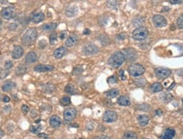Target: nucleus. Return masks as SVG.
I'll return each instance as SVG.
<instances>
[{
	"label": "nucleus",
	"instance_id": "9",
	"mask_svg": "<svg viewBox=\"0 0 183 139\" xmlns=\"http://www.w3.org/2000/svg\"><path fill=\"white\" fill-rule=\"evenodd\" d=\"M98 52H99V48L94 44H87V45H85L84 48H83V53L86 55L96 54Z\"/></svg>",
	"mask_w": 183,
	"mask_h": 139
},
{
	"label": "nucleus",
	"instance_id": "13",
	"mask_svg": "<svg viewBox=\"0 0 183 139\" xmlns=\"http://www.w3.org/2000/svg\"><path fill=\"white\" fill-rule=\"evenodd\" d=\"M54 66L49 65H37L34 67V70L37 72H48L54 70Z\"/></svg>",
	"mask_w": 183,
	"mask_h": 139
},
{
	"label": "nucleus",
	"instance_id": "48",
	"mask_svg": "<svg viewBox=\"0 0 183 139\" xmlns=\"http://www.w3.org/2000/svg\"><path fill=\"white\" fill-rule=\"evenodd\" d=\"M3 100H4V103H8V102H9V98L8 97V96H4V99H3Z\"/></svg>",
	"mask_w": 183,
	"mask_h": 139
},
{
	"label": "nucleus",
	"instance_id": "39",
	"mask_svg": "<svg viewBox=\"0 0 183 139\" xmlns=\"http://www.w3.org/2000/svg\"><path fill=\"white\" fill-rule=\"evenodd\" d=\"M107 81H108V82H109L110 84H115V83H117V81H118L117 78H116L115 77H114V76L113 77H109Z\"/></svg>",
	"mask_w": 183,
	"mask_h": 139
},
{
	"label": "nucleus",
	"instance_id": "18",
	"mask_svg": "<svg viewBox=\"0 0 183 139\" xmlns=\"http://www.w3.org/2000/svg\"><path fill=\"white\" fill-rule=\"evenodd\" d=\"M77 42H78V37L75 34H72L67 38L65 42V46L66 47H72L77 43Z\"/></svg>",
	"mask_w": 183,
	"mask_h": 139
},
{
	"label": "nucleus",
	"instance_id": "8",
	"mask_svg": "<svg viewBox=\"0 0 183 139\" xmlns=\"http://www.w3.org/2000/svg\"><path fill=\"white\" fill-rule=\"evenodd\" d=\"M171 74V70L167 69V68H163V67H159L155 69V75L157 76L160 79H165L168 77L170 76Z\"/></svg>",
	"mask_w": 183,
	"mask_h": 139
},
{
	"label": "nucleus",
	"instance_id": "11",
	"mask_svg": "<svg viewBox=\"0 0 183 139\" xmlns=\"http://www.w3.org/2000/svg\"><path fill=\"white\" fill-rule=\"evenodd\" d=\"M123 54L125 55V59H128V60H133L136 58V52L134 48H125L123 50Z\"/></svg>",
	"mask_w": 183,
	"mask_h": 139
},
{
	"label": "nucleus",
	"instance_id": "3",
	"mask_svg": "<svg viewBox=\"0 0 183 139\" xmlns=\"http://www.w3.org/2000/svg\"><path fill=\"white\" fill-rule=\"evenodd\" d=\"M148 36V30L145 26H139L132 32V37L136 41H143Z\"/></svg>",
	"mask_w": 183,
	"mask_h": 139
},
{
	"label": "nucleus",
	"instance_id": "31",
	"mask_svg": "<svg viewBox=\"0 0 183 139\" xmlns=\"http://www.w3.org/2000/svg\"><path fill=\"white\" fill-rule=\"evenodd\" d=\"M160 97H161L162 100L165 103L170 102V101L173 99V96L171 95L170 93H169V92H165V93H163Z\"/></svg>",
	"mask_w": 183,
	"mask_h": 139
},
{
	"label": "nucleus",
	"instance_id": "6",
	"mask_svg": "<svg viewBox=\"0 0 183 139\" xmlns=\"http://www.w3.org/2000/svg\"><path fill=\"white\" fill-rule=\"evenodd\" d=\"M117 117L118 115L116 112L112 111V110H107L106 112L103 114V120L104 122L110 123V122H114V121H116Z\"/></svg>",
	"mask_w": 183,
	"mask_h": 139
},
{
	"label": "nucleus",
	"instance_id": "30",
	"mask_svg": "<svg viewBox=\"0 0 183 139\" xmlns=\"http://www.w3.org/2000/svg\"><path fill=\"white\" fill-rule=\"evenodd\" d=\"M107 7L111 9H116L118 7L117 0H107Z\"/></svg>",
	"mask_w": 183,
	"mask_h": 139
},
{
	"label": "nucleus",
	"instance_id": "54",
	"mask_svg": "<svg viewBox=\"0 0 183 139\" xmlns=\"http://www.w3.org/2000/svg\"><path fill=\"white\" fill-rule=\"evenodd\" d=\"M1 28H2V21H0V30H1Z\"/></svg>",
	"mask_w": 183,
	"mask_h": 139
},
{
	"label": "nucleus",
	"instance_id": "53",
	"mask_svg": "<svg viewBox=\"0 0 183 139\" xmlns=\"http://www.w3.org/2000/svg\"><path fill=\"white\" fill-rule=\"evenodd\" d=\"M89 33H90V31L88 29H86L84 31V34H89Z\"/></svg>",
	"mask_w": 183,
	"mask_h": 139
},
{
	"label": "nucleus",
	"instance_id": "26",
	"mask_svg": "<svg viewBox=\"0 0 183 139\" xmlns=\"http://www.w3.org/2000/svg\"><path fill=\"white\" fill-rule=\"evenodd\" d=\"M26 66H24V65H20V66H17V68L15 70V73L16 75H18V76H21V75H24V74L26 72Z\"/></svg>",
	"mask_w": 183,
	"mask_h": 139
},
{
	"label": "nucleus",
	"instance_id": "1",
	"mask_svg": "<svg viewBox=\"0 0 183 139\" xmlns=\"http://www.w3.org/2000/svg\"><path fill=\"white\" fill-rule=\"evenodd\" d=\"M125 58L123 53L121 51H117L114 53L109 59V65L112 66L113 68H119L120 66L123 65Z\"/></svg>",
	"mask_w": 183,
	"mask_h": 139
},
{
	"label": "nucleus",
	"instance_id": "10",
	"mask_svg": "<svg viewBox=\"0 0 183 139\" xmlns=\"http://www.w3.org/2000/svg\"><path fill=\"white\" fill-rule=\"evenodd\" d=\"M77 115V111L73 108H69L66 109L64 112V119L65 122H70L73 120Z\"/></svg>",
	"mask_w": 183,
	"mask_h": 139
},
{
	"label": "nucleus",
	"instance_id": "20",
	"mask_svg": "<svg viewBox=\"0 0 183 139\" xmlns=\"http://www.w3.org/2000/svg\"><path fill=\"white\" fill-rule=\"evenodd\" d=\"M137 120H138V123L141 126H146L149 121V117L147 115H138Z\"/></svg>",
	"mask_w": 183,
	"mask_h": 139
},
{
	"label": "nucleus",
	"instance_id": "46",
	"mask_svg": "<svg viewBox=\"0 0 183 139\" xmlns=\"http://www.w3.org/2000/svg\"><path fill=\"white\" fill-rule=\"evenodd\" d=\"M120 77H121V80H122V81L125 80V76L124 70H123L120 71Z\"/></svg>",
	"mask_w": 183,
	"mask_h": 139
},
{
	"label": "nucleus",
	"instance_id": "15",
	"mask_svg": "<svg viewBox=\"0 0 183 139\" xmlns=\"http://www.w3.org/2000/svg\"><path fill=\"white\" fill-rule=\"evenodd\" d=\"M67 54V49L65 47H59L57 49H55L54 52V56L56 59H61Z\"/></svg>",
	"mask_w": 183,
	"mask_h": 139
},
{
	"label": "nucleus",
	"instance_id": "37",
	"mask_svg": "<svg viewBox=\"0 0 183 139\" xmlns=\"http://www.w3.org/2000/svg\"><path fill=\"white\" fill-rule=\"evenodd\" d=\"M82 71H83V69H82L81 66H76V67L74 68L73 71H72V74H73V75H79V74H81Z\"/></svg>",
	"mask_w": 183,
	"mask_h": 139
},
{
	"label": "nucleus",
	"instance_id": "55",
	"mask_svg": "<svg viewBox=\"0 0 183 139\" xmlns=\"http://www.w3.org/2000/svg\"><path fill=\"white\" fill-rule=\"evenodd\" d=\"M181 102H182V105H183V99H182V100H181Z\"/></svg>",
	"mask_w": 183,
	"mask_h": 139
},
{
	"label": "nucleus",
	"instance_id": "7",
	"mask_svg": "<svg viewBox=\"0 0 183 139\" xmlns=\"http://www.w3.org/2000/svg\"><path fill=\"white\" fill-rule=\"evenodd\" d=\"M153 22H154V26H156V27H159V28L164 27V26H165L167 25V20H166L164 16L159 15H154V17H153Z\"/></svg>",
	"mask_w": 183,
	"mask_h": 139
},
{
	"label": "nucleus",
	"instance_id": "49",
	"mask_svg": "<svg viewBox=\"0 0 183 139\" xmlns=\"http://www.w3.org/2000/svg\"><path fill=\"white\" fill-rule=\"evenodd\" d=\"M16 27H17V26L15 25V24H11V25H9V29L10 30H15L16 29Z\"/></svg>",
	"mask_w": 183,
	"mask_h": 139
},
{
	"label": "nucleus",
	"instance_id": "43",
	"mask_svg": "<svg viewBox=\"0 0 183 139\" xmlns=\"http://www.w3.org/2000/svg\"><path fill=\"white\" fill-rule=\"evenodd\" d=\"M21 110L24 114L28 113V111H29V107L27 106V105H23V106L21 107Z\"/></svg>",
	"mask_w": 183,
	"mask_h": 139
},
{
	"label": "nucleus",
	"instance_id": "2",
	"mask_svg": "<svg viewBox=\"0 0 183 139\" xmlns=\"http://www.w3.org/2000/svg\"><path fill=\"white\" fill-rule=\"evenodd\" d=\"M37 32L35 28H29L26 30L25 33L23 34L21 38L22 43L24 45H32V44L37 40Z\"/></svg>",
	"mask_w": 183,
	"mask_h": 139
},
{
	"label": "nucleus",
	"instance_id": "52",
	"mask_svg": "<svg viewBox=\"0 0 183 139\" xmlns=\"http://www.w3.org/2000/svg\"><path fill=\"white\" fill-rule=\"evenodd\" d=\"M4 135V132H3L2 130H0V137H2Z\"/></svg>",
	"mask_w": 183,
	"mask_h": 139
},
{
	"label": "nucleus",
	"instance_id": "16",
	"mask_svg": "<svg viewBox=\"0 0 183 139\" xmlns=\"http://www.w3.org/2000/svg\"><path fill=\"white\" fill-rule=\"evenodd\" d=\"M37 59V55L35 52H29L26 56V59H25V62L27 65L30 64H32V63L36 62Z\"/></svg>",
	"mask_w": 183,
	"mask_h": 139
},
{
	"label": "nucleus",
	"instance_id": "51",
	"mask_svg": "<svg viewBox=\"0 0 183 139\" xmlns=\"http://www.w3.org/2000/svg\"><path fill=\"white\" fill-rule=\"evenodd\" d=\"M156 114H158V115H162V111H161V110H156Z\"/></svg>",
	"mask_w": 183,
	"mask_h": 139
},
{
	"label": "nucleus",
	"instance_id": "4",
	"mask_svg": "<svg viewBox=\"0 0 183 139\" xmlns=\"http://www.w3.org/2000/svg\"><path fill=\"white\" fill-rule=\"evenodd\" d=\"M145 71V69L143 66H141L139 64H132L128 67L129 74L133 77H140L142 76Z\"/></svg>",
	"mask_w": 183,
	"mask_h": 139
},
{
	"label": "nucleus",
	"instance_id": "56",
	"mask_svg": "<svg viewBox=\"0 0 183 139\" xmlns=\"http://www.w3.org/2000/svg\"><path fill=\"white\" fill-rule=\"evenodd\" d=\"M0 98H1V94H0Z\"/></svg>",
	"mask_w": 183,
	"mask_h": 139
},
{
	"label": "nucleus",
	"instance_id": "29",
	"mask_svg": "<svg viewBox=\"0 0 183 139\" xmlns=\"http://www.w3.org/2000/svg\"><path fill=\"white\" fill-rule=\"evenodd\" d=\"M106 95L107 97H109L110 99L115 98V97H117L119 95V90L116 89V88H113V89H111L109 92H107Z\"/></svg>",
	"mask_w": 183,
	"mask_h": 139
},
{
	"label": "nucleus",
	"instance_id": "27",
	"mask_svg": "<svg viewBox=\"0 0 183 139\" xmlns=\"http://www.w3.org/2000/svg\"><path fill=\"white\" fill-rule=\"evenodd\" d=\"M163 90V86L159 82H155L151 86V91L153 92H159Z\"/></svg>",
	"mask_w": 183,
	"mask_h": 139
},
{
	"label": "nucleus",
	"instance_id": "44",
	"mask_svg": "<svg viewBox=\"0 0 183 139\" xmlns=\"http://www.w3.org/2000/svg\"><path fill=\"white\" fill-rule=\"evenodd\" d=\"M183 2V0H170V3L171 4H180Z\"/></svg>",
	"mask_w": 183,
	"mask_h": 139
},
{
	"label": "nucleus",
	"instance_id": "42",
	"mask_svg": "<svg viewBox=\"0 0 183 139\" xmlns=\"http://www.w3.org/2000/svg\"><path fill=\"white\" fill-rule=\"evenodd\" d=\"M46 46H47V42L45 40H41L39 44H38V47H39L41 49H43Z\"/></svg>",
	"mask_w": 183,
	"mask_h": 139
},
{
	"label": "nucleus",
	"instance_id": "21",
	"mask_svg": "<svg viewBox=\"0 0 183 139\" xmlns=\"http://www.w3.org/2000/svg\"><path fill=\"white\" fill-rule=\"evenodd\" d=\"M77 13H78V9L76 6H71L65 10V15L68 17H74L77 15Z\"/></svg>",
	"mask_w": 183,
	"mask_h": 139
},
{
	"label": "nucleus",
	"instance_id": "23",
	"mask_svg": "<svg viewBox=\"0 0 183 139\" xmlns=\"http://www.w3.org/2000/svg\"><path fill=\"white\" fill-rule=\"evenodd\" d=\"M43 90L46 93H51L55 90V86L51 83H47L43 86Z\"/></svg>",
	"mask_w": 183,
	"mask_h": 139
},
{
	"label": "nucleus",
	"instance_id": "57",
	"mask_svg": "<svg viewBox=\"0 0 183 139\" xmlns=\"http://www.w3.org/2000/svg\"><path fill=\"white\" fill-rule=\"evenodd\" d=\"M80 139H83V138H80Z\"/></svg>",
	"mask_w": 183,
	"mask_h": 139
},
{
	"label": "nucleus",
	"instance_id": "41",
	"mask_svg": "<svg viewBox=\"0 0 183 139\" xmlns=\"http://www.w3.org/2000/svg\"><path fill=\"white\" fill-rule=\"evenodd\" d=\"M13 67V62L12 61H10V60H8V61H6L5 62V64H4V68L6 70H9L11 69Z\"/></svg>",
	"mask_w": 183,
	"mask_h": 139
},
{
	"label": "nucleus",
	"instance_id": "35",
	"mask_svg": "<svg viewBox=\"0 0 183 139\" xmlns=\"http://www.w3.org/2000/svg\"><path fill=\"white\" fill-rule=\"evenodd\" d=\"M176 26L179 29H183V13L176 20Z\"/></svg>",
	"mask_w": 183,
	"mask_h": 139
},
{
	"label": "nucleus",
	"instance_id": "47",
	"mask_svg": "<svg viewBox=\"0 0 183 139\" xmlns=\"http://www.w3.org/2000/svg\"><path fill=\"white\" fill-rule=\"evenodd\" d=\"M38 137L43 139H48V135H46V134H44V133H39V134H38Z\"/></svg>",
	"mask_w": 183,
	"mask_h": 139
},
{
	"label": "nucleus",
	"instance_id": "50",
	"mask_svg": "<svg viewBox=\"0 0 183 139\" xmlns=\"http://www.w3.org/2000/svg\"><path fill=\"white\" fill-rule=\"evenodd\" d=\"M100 139H110L108 136H102L101 137H100Z\"/></svg>",
	"mask_w": 183,
	"mask_h": 139
},
{
	"label": "nucleus",
	"instance_id": "22",
	"mask_svg": "<svg viewBox=\"0 0 183 139\" xmlns=\"http://www.w3.org/2000/svg\"><path fill=\"white\" fill-rule=\"evenodd\" d=\"M45 18V15H44L43 13H42V12H38L37 14H35V15H33L32 17V22L34 23H39V22L43 21Z\"/></svg>",
	"mask_w": 183,
	"mask_h": 139
},
{
	"label": "nucleus",
	"instance_id": "32",
	"mask_svg": "<svg viewBox=\"0 0 183 139\" xmlns=\"http://www.w3.org/2000/svg\"><path fill=\"white\" fill-rule=\"evenodd\" d=\"M65 91L66 93H68V94H74V93L76 92V88H75V87H74L73 85L69 84L65 87Z\"/></svg>",
	"mask_w": 183,
	"mask_h": 139
},
{
	"label": "nucleus",
	"instance_id": "33",
	"mask_svg": "<svg viewBox=\"0 0 183 139\" xmlns=\"http://www.w3.org/2000/svg\"><path fill=\"white\" fill-rule=\"evenodd\" d=\"M70 99L69 97H63L62 99H60V104L63 106H67L70 104Z\"/></svg>",
	"mask_w": 183,
	"mask_h": 139
},
{
	"label": "nucleus",
	"instance_id": "28",
	"mask_svg": "<svg viewBox=\"0 0 183 139\" xmlns=\"http://www.w3.org/2000/svg\"><path fill=\"white\" fill-rule=\"evenodd\" d=\"M122 139H137V135L133 132H125Z\"/></svg>",
	"mask_w": 183,
	"mask_h": 139
},
{
	"label": "nucleus",
	"instance_id": "40",
	"mask_svg": "<svg viewBox=\"0 0 183 139\" xmlns=\"http://www.w3.org/2000/svg\"><path fill=\"white\" fill-rule=\"evenodd\" d=\"M41 129H42V127H41L40 126H33L31 127V132H32V133H37V132H38L39 131H41Z\"/></svg>",
	"mask_w": 183,
	"mask_h": 139
},
{
	"label": "nucleus",
	"instance_id": "14",
	"mask_svg": "<svg viewBox=\"0 0 183 139\" xmlns=\"http://www.w3.org/2000/svg\"><path fill=\"white\" fill-rule=\"evenodd\" d=\"M176 135V131L173 128H167L160 137L161 139H173Z\"/></svg>",
	"mask_w": 183,
	"mask_h": 139
},
{
	"label": "nucleus",
	"instance_id": "25",
	"mask_svg": "<svg viewBox=\"0 0 183 139\" xmlns=\"http://www.w3.org/2000/svg\"><path fill=\"white\" fill-rule=\"evenodd\" d=\"M56 26L57 25L55 23H48L42 26V29L45 32H50V31H54L56 28Z\"/></svg>",
	"mask_w": 183,
	"mask_h": 139
},
{
	"label": "nucleus",
	"instance_id": "38",
	"mask_svg": "<svg viewBox=\"0 0 183 139\" xmlns=\"http://www.w3.org/2000/svg\"><path fill=\"white\" fill-rule=\"evenodd\" d=\"M9 74V70H3L0 69V79H3L4 77H6Z\"/></svg>",
	"mask_w": 183,
	"mask_h": 139
},
{
	"label": "nucleus",
	"instance_id": "17",
	"mask_svg": "<svg viewBox=\"0 0 183 139\" xmlns=\"http://www.w3.org/2000/svg\"><path fill=\"white\" fill-rule=\"evenodd\" d=\"M49 124H50V126L53 127V128H58L61 125V120L59 116L57 115H54L50 118L49 120Z\"/></svg>",
	"mask_w": 183,
	"mask_h": 139
},
{
	"label": "nucleus",
	"instance_id": "24",
	"mask_svg": "<svg viewBox=\"0 0 183 139\" xmlns=\"http://www.w3.org/2000/svg\"><path fill=\"white\" fill-rule=\"evenodd\" d=\"M15 87V84L13 81H6L4 85H3V90L4 92H9L10 90H12L13 88Z\"/></svg>",
	"mask_w": 183,
	"mask_h": 139
},
{
	"label": "nucleus",
	"instance_id": "45",
	"mask_svg": "<svg viewBox=\"0 0 183 139\" xmlns=\"http://www.w3.org/2000/svg\"><path fill=\"white\" fill-rule=\"evenodd\" d=\"M67 32H62L60 33V35H59V37H60V39H65V38H66V37H67Z\"/></svg>",
	"mask_w": 183,
	"mask_h": 139
},
{
	"label": "nucleus",
	"instance_id": "19",
	"mask_svg": "<svg viewBox=\"0 0 183 139\" xmlns=\"http://www.w3.org/2000/svg\"><path fill=\"white\" fill-rule=\"evenodd\" d=\"M117 103L121 106H129L131 104V101L128 97H126V96L119 97L117 99Z\"/></svg>",
	"mask_w": 183,
	"mask_h": 139
},
{
	"label": "nucleus",
	"instance_id": "12",
	"mask_svg": "<svg viewBox=\"0 0 183 139\" xmlns=\"http://www.w3.org/2000/svg\"><path fill=\"white\" fill-rule=\"evenodd\" d=\"M23 54H24V50H23L22 47L19 46V45L14 46L13 51H12V57H13V59H18L20 58H21L22 56H23Z\"/></svg>",
	"mask_w": 183,
	"mask_h": 139
},
{
	"label": "nucleus",
	"instance_id": "5",
	"mask_svg": "<svg viewBox=\"0 0 183 139\" xmlns=\"http://www.w3.org/2000/svg\"><path fill=\"white\" fill-rule=\"evenodd\" d=\"M16 12L15 8L13 7H5L1 11V16L5 20H11L15 18Z\"/></svg>",
	"mask_w": 183,
	"mask_h": 139
},
{
	"label": "nucleus",
	"instance_id": "34",
	"mask_svg": "<svg viewBox=\"0 0 183 139\" xmlns=\"http://www.w3.org/2000/svg\"><path fill=\"white\" fill-rule=\"evenodd\" d=\"M99 39L103 45H107V44L110 43V38L107 37V36H105V35H101L99 37Z\"/></svg>",
	"mask_w": 183,
	"mask_h": 139
},
{
	"label": "nucleus",
	"instance_id": "36",
	"mask_svg": "<svg viewBox=\"0 0 183 139\" xmlns=\"http://www.w3.org/2000/svg\"><path fill=\"white\" fill-rule=\"evenodd\" d=\"M49 40H50V44H51V45H54V44L56 43H57V34L55 32L52 33Z\"/></svg>",
	"mask_w": 183,
	"mask_h": 139
}]
</instances>
